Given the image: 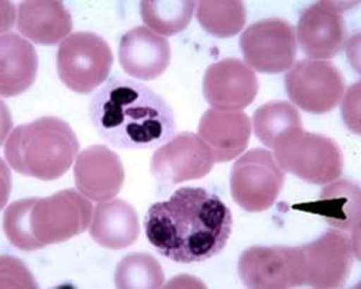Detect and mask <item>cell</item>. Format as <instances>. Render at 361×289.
<instances>
[{"instance_id":"7402d4cb","label":"cell","mask_w":361,"mask_h":289,"mask_svg":"<svg viewBox=\"0 0 361 289\" xmlns=\"http://www.w3.org/2000/svg\"><path fill=\"white\" fill-rule=\"evenodd\" d=\"M196 6L200 26L219 39L239 34L247 21V11L242 1H200Z\"/></svg>"},{"instance_id":"9a60e30c","label":"cell","mask_w":361,"mask_h":289,"mask_svg":"<svg viewBox=\"0 0 361 289\" xmlns=\"http://www.w3.org/2000/svg\"><path fill=\"white\" fill-rule=\"evenodd\" d=\"M75 187L93 202L111 200L122 190L126 173L120 156L104 144H93L75 159Z\"/></svg>"},{"instance_id":"4fadbf2b","label":"cell","mask_w":361,"mask_h":289,"mask_svg":"<svg viewBox=\"0 0 361 289\" xmlns=\"http://www.w3.org/2000/svg\"><path fill=\"white\" fill-rule=\"evenodd\" d=\"M357 3L319 1L301 13L298 23L297 39L310 59H330L338 55L348 39L343 12Z\"/></svg>"},{"instance_id":"44dd1931","label":"cell","mask_w":361,"mask_h":289,"mask_svg":"<svg viewBox=\"0 0 361 289\" xmlns=\"http://www.w3.org/2000/svg\"><path fill=\"white\" fill-rule=\"evenodd\" d=\"M197 3L188 0L142 1L140 16L146 26L161 36L176 35L190 23Z\"/></svg>"},{"instance_id":"7c38bea8","label":"cell","mask_w":361,"mask_h":289,"mask_svg":"<svg viewBox=\"0 0 361 289\" xmlns=\"http://www.w3.org/2000/svg\"><path fill=\"white\" fill-rule=\"evenodd\" d=\"M214 164L212 153L200 135L180 132L154 152L151 171L162 185H176L203 178Z\"/></svg>"},{"instance_id":"d4e9b609","label":"cell","mask_w":361,"mask_h":289,"mask_svg":"<svg viewBox=\"0 0 361 289\" xmlns=\"http://www.w3.org/2000/svg\"><path fill=\"white\" fill-rule=\"evenodd\" d=\"M324 216L339 228L353 229L359 227V214L346 212L348 209H360L359 207V187L350 182L336 183L326 187L321 196Z\"/></svg>"},{"instance_id":"ac0fdd59","label":"cell","mask_w":361,"mask_h":289,"mask_svg":"<svg viewBox=\"0 0 361 289\" xmlns=\"http://www.w3.org/2000/svg\"><path fill=\"white\" fill-rule=\"evenodd\" d=\"M90 233L101 247L110 250L126 249L133 245L140 234L138 213L126 200L100 202L94 209Z\"/></svg>"},{"instance_id":"5b68a950","label":"cell","mask_w":361,"mask_h":289,"mask_svg":"<svg viewBox=\"0 0 361 289\" xmlns=\"http://www.w3.org/2000/svg\"><path fill=\"white\" fill-rule=\"evenodd\" d=\"M274 158L284 173L316 185L338 180L344 168L342 149L334 139L300 129L290 130L274 142Z\"/></svg>"},{"instance_id":"5bb4252c","label":"cell","mask_w":361,"mask_h":289,"mask_svg":"<svg viewBox=\"0 0 361 289\" xmlns=\"http://www.w3.org/2000/svg\"><path fill=\"white\" fill-rule=\"evenodd\" d=\"M257 75L248 65L226 58L207 68L203 79V94L213 109L240 111L250 106L258 93Z\"/></svg>"},{"instance_id":"484cf974","label":"cell","mask_w":361,"mask_h":289,"mask_svg":"<svg viewBox=\"0 0 361 289\" xmlns=\"http://www.w3.org/2000/svg\"><path fill=\"white\" fill-rule=\"evenodd\" d=\"M1 287H36L30 271L18 258H1Z\"/></svg>"},{"instance_id":"8fae6325","label":"cell","mask_w":361,"mask_h":289,"mask_svg":"<svg viewBox=\"0 0 361 289\" xmlns=\"http://www.w3.org/2000/svg\"><path fill=\"white\" fill-rule=\"evenodd\" d=\"M240 279L252 289H287L303 286L300 247H256L242 252Z\"/></svg>"},{"instance_id":"ba28073f","label":"cell","mask_w":361,"mask_h":289,"mask_svg":"<svg viewBox=\"0 0 361 289\" xmlns=\"http://www.w3.org/2000/svg\"><path fill=\"white\" fill-rule=\"evenodd\" d=\"M285 87L293 104L307 113L322 115L338 106L345 92V80L330 61L310 58L290 68Z\"/></svg>"},{"instance_id":"3957f363","label":"cell","mask_w":361,"mask_h":289,"mask_svg":"<svg viewBox=\"0 0 361 289\" xmlns=\"http://www.w3.org/2000/svg\"><path fill=\"white\" fill-rule=\"evenodd\" d=\"M93 218V205L73 189L45 198L12 202L4 214L8 241L19 250L34 251L82 234Z\"/></svg>"},{"instance_id":"9c48e42d","label":"cell","mask_w":361,"mask_h":289,"mask_svg":"<svg viewBox=\"0 0 361 289\" xmlns=\"http://www.w3.org/2000/svg\"><path fill=\"white\" fill-rule=\"evenodd\" d=\"M240 49L252 70L283 73L293 66L297 58L295 29L286 20H261L242 32Z\"/></svg>"},{"instance_id":"e0dca14e","label":"cell","mask_w":361,"mask_h":289,"mask_svg":"<svg viewBox=\"0 0 361 289\" xmlns=\"http://www.w3.org/2000/svg\"><path fill=\"white\" fill-rule=\"evenodd\" d=\"M198 135L207 144L216 162H228L248 147L252 123L242 111L209 109L200 118Z\"/></svg>"},{"instance_id":"277c9868","label":"cell","mask_w":361,"mask_h":289,"mask_svg":"<svg viewBox=\"0 0 361 289\" xmlns=\"http://www.w3.org/2000/svg\"><path fill=\"white\" fill-rule=\"evenodd\" d=\"M79 146L68 123L48 116L11 132L5 144V156L11 167L23 176L55 180L70 169Z\"/></svg>"},{"instance_id":"7a4b0ae2","label":"cell","mask_w":361,"mask_h":289,"mask_svg":"<svg viewBox=\"0 0 361 289\" xmlns=\"http://www.w3.org/2000/svg\"><path fill=\"white\" fill-rule=\"evenodd\" d=\"M90 118L104 142L120 149H151L176 132L168 103L145 85L113 77L94 94Z\"/></svg>"},{"instance_id":"8992f818","label":"cell","mask_w":361,"mask_h":289,"mask_svg":"<svg viewBox=\"0 0 361 289\" xmlns=\"http://www.w3.org/2000/svg\"><path fill=\"white\" fill-rule=\"evenodd\" d=\"M109 44L94 32H78L61 43L57 71L65 86L75 93L90 94L104 84L113 68Z\"/></svg>"},{"instance_id":"30bf717a","label":"cell","mask_w":361,"mask_h":289,"mask_svg":"<svg viewBox=\"0 0 361 289\" xmlns=\"http://www.w3.org/2000/svg\"><path fill=\"white\" fill-rule=\"evenodd\" d=\"M303 286L331 289L345 286L355 259L351 236L330 229L315 241L301 245Z\"/></svg>"},{"instance_id":"cb8c5ba5","label":"cell","mask_w":361,"mask_h":289,"mask_svg":"<svg viewBox=\"0 0 361 289\" xmlns=\"http://www.w3.org/2000/svg\"><path fill=\"white\" fill-rule=\"evenodd\" d=\"M165 273L152 254L137 252L121 260L115 271V286L120 289H158L164 287Z\"/></svg>"},{"instance_id":"ffe728a7","label":"cell","mask_w":361,"mask_h":289,"mask_svg":"<svg viewBox=\"0 0 361 289\" xmlns=\"http://www.w3.org/2000/svg\"><path fill=\"white\" fill-rule=\"evenodd\" d=\"M39 70V57L28 41L11 32L0 41V93L18 97L34 84Z\"/></svg>"},{"instance_id":"d6986e66","label":"cell","mask_w":361,"mask_h":289,"mask_svg":"<svg viewBox=\"0 0 361 289\" xmlns=\"http://www.w3.org/2000/svg\"><path fill=\"white\" fill-rule=\"evenodd\" d=\"M71 14L61 1L32 0L20 3L18 29L36 44L54 45L71 32Z\"/></svg>"},{"instance_id":"52a82bcc","label":"cell","mask_w":361,"mask_h":289,"mask_svg":"<svg viewBox=\"0 0 361 289\" xmlns=\"http://www.w3.org/2000/svg\"><path fill=\"white\" fill-rule=\"evenodd\" d=\"M284 183V171L264 148L247 152L231 171L233 199L247 212H263L272 207Z\"/></svg>"},{"instance_id":"2e32d148","label":"cell","mask_w":361,"mask_h":289,"mask_svg":"<svg viewBox=\"0 0 361 289\" xmlns=\"http://www.w3.org/2000/svg\"><path fill=\"white\" fill-rule=\"evenodd\" d=\"M118 59L123 71L139 80H154L171 64V45L164 36L139 26L122 36Z\"/></svg>"},{"instance_id":"603a6c76","label":"cell","mask_w":361,"mask_h":289,"mask_svg":"<svg viewBox=\"0 0 361 289\" xmlns=\"http://www.w3.org/2000/svg\"><path fill=\"white\" fill-rule=\"evenodd\" d=\"M252 126L259 142L272 148L276 139L285 132L302 128V121L293 104L286 101H272L256 110Z\"/></svg>"},{"instance_id":"6da1fadb","label":"cell","mask_w":361,"mask_h":289,"mask_svg":"<svg viewBox=\"0 0 361 289\" xmlns=\"http://www.w3.org/2000/svg\"><path fill=\"white\" fill-rule=\"evenodd\" d=\"M146 238L175 263H200L220 254L233 228L231 209L203 187H180L146 213Z\"/></svg>"}]
</instances>
